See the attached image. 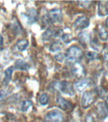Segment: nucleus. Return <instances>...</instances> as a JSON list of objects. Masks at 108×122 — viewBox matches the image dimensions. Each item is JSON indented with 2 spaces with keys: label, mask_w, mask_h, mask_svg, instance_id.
Segmentation results:
<instances>
[{
  "label": "nucleus",
  "mask_w": 108,
  "mask_h": 122,
  "mask_svg": "<svg viewBox=\"0 0 108 122\" xmlns=\"http://www.w3.org/2000/svg\"><path fill=\"white\" fill-rule=\"evenodd\" d=\"M10 93L9 90H8L7 89L2 90L0 91V99H3V98L6 97L9 93Z\"/></svg>",
  "instance_id": "a878e982"
},
{
  "label": "nucleus",
  "mask_w": 108,
  "mask_h": 122,
  "mask_svg": "<svg viewBox=\"0 0 108 122\" xmlns=\"http://www.w3.org/2000/svg\"><path fill=\"white\" fill-rule=\"evenodd\" d=\"M66 57V56L63 54V53H58V54H57V55H55V59L57 61H58V62H62L63 61H64V58Z\"/></svg>",
  "instance_id": "393cba45"
},
{
  "label": "nucleus",
  "mask_w": 108,
  "mask_h": 122,
  "mask_svg": "<svg viewBox=\"0 0 108 122\" xmlns=\"http://www.w3.org/2000/svg\"><path fill=\"white\" fill-rule=\"evenodd\" d=\"M96 99V94L92 91L85 92L81 97V106L83 108H87L92 104Z\"/></svg>",
  "instance_id": "f03ea898"
},
{
  "label": "nucleus",
  "mask_w": 108,
  "mask_h": 122,
  "mask_svg": "<svg viewBox=\"0 0 108 122\" xmlns=\"http://www.w3.org/2000/svg\"><path fill=\"white\" fill-rule=\"evenodd\" d=\"M90 80L89 79H83L78 81L76 82L75 83V88L76 91L81 92L84 91L89 85L90 84Z\"/></svg>",
  "instance_id": "9d476101"
},
{
  "label": "nucleus",
  "mask_w": 108,
  "mask_h": 122,
  "mask_svg": "<svg viewBox=\"0 0 108 122\" xmlns=\"http://www.w3.org/2000/svg\"><path fill=\"white\" fill-rule=\"evenodd\" d=\"M72 72L76 78H81L85 76V71L83 66L80 63L76 62L72 67Z\"/></svg>",
  "instance_id": "6e6552de"
},
{
  "label": "nucleus",
  "mask_w": 108,
  "mask_h": 122,
  "mask_svg": "<svg viewBox=\"0 0 108 122\" xmlns=\"http://www.w3.org/2000/svg\"><path fill=\"white\" fill-rule=\"evenodd\" d=\"M86 57L87 60L90 61H93L95 60H97L99 58V55L98 53L94 51H87L86 53Z\"/></svg>",
  "instance_id": "6ab92c4d"
},
{
  "label": "nucleus",
  "mask_w": 108,
  "mask_h": 122,
  "mask_svg": "<svg viewBox=\"0 0 108 122\" xmlns=\"http://www.w3.org/2000/svg\"><path fill=\"white\" fill-rule=\"evenodd\" d=\"M63 115L62 112L57 109L49 111L45 116L44 122H63Z\"/></svg>",
  "instance_id": "7ed1b4c3"
},
{
  "label": "nucleus",
  "mask_w": 108,
  "mask_h": 122,
  "mask_svg": "<svg viewBox=\"0 0 108 122\" xmlns=\"http://www.w3.org/2000/svg\"><path fill=\"white\" fill-rule=\"evenodd\" d=\"M96 111L100 118H106L108 116V105L104 102H99L97 105Z\"/></svg>",
  "instance_id": "423d86ee"
},
{
  "label": "nucleus",
  "mask_w": 108,
  "mask_h": 122,
  "mask_svg": "<svg viewBox=\"0 0 108 122\" xmlns=\"http://www.w3.org/2000/svg\"><path fill=\"white\" fill-rule=\"evenodd\" d=\"M28 41L25 40H19L18 41L17 43V44H16V46H17V49L18 50L20 51H24L27 48V47L28 46Z\"/></svg>",
  "instance_id": "f3484780"
},
{
  "label": "nucleus",
  "mask_w": 108,
  "mask_h": 122,
  "mask_svg": "<svg viewBox=\"0 0 108 122\" xmlns=\"http://www.w3.org/2000/svg\"><path fill=\"white\" fill-rule=\"evenodd\" d=\"M57 104L59 108L64 111H70L72 108V104L61 96H58L56 99Z\"/></svg>",
  "instance_id": "1a4fd4ad"
},
{
  "label": "nucleus",
  "mask_w": 108,
  "mask_h": 122,
  "mask_svg": "<svg viewBox=\"0 0 108 122\" xmlns=\"http://www.w3.org/2000/svg\"><path fill=\"white\" fill-rule=\"evenodd\" d=\"M99 38L102 41H106L108 38V32L105 30L104 27H101L99 30Z\"/></svg>",
  "instance_id": "aec40b11"
},
{
  "label": "nucleus",
  "mask_w": 108,
  "mask_h": 122,
  "mask_svg": "<svg viewBox=\"0 0 108 122\" xmlns=\"http://www.w3.org/2000/svg\"><path fill=\"white\" fill-rule=\"evenodd\" d=\"M90 20L86 17H80L74 23V27L76 29H83L89 25Z\"/></svg>",
  "instance_id": "0eeeda50"
},
{
  "label": "nucleus",
  "mask_w": 108,
  "mask_h": 122,
  "mask_svg": "<svg viewBox=\"0 0 108 122\" xmlns=\"http://www.w3.org/2000/svg\"><path fill=\"white\" fill-rule=\"evenodd\" d=\"M106 101H107V102H108V97H107V99H106Z\"/></svg>",
  "instance_id": "c756f323"
},
{
  "label": "nucleus",
  "mask_w": 108,
  "mask_h": 122,
  "mask_svg": "<svg viewBox=\"0 0 108 122\" xmlns=\"http://www.w3.org/2000/svg\"><path fill=\"white\" fill-rule=\"evenodd\" d=\"M47 20L51 23L59 22L63 19V13L59 9H53L47 14Z\"/></svg>",
  "instance_id": "39448f33"
},
{
  "label": "nucleus",
  "mask_w": 108,
  "mask_h": 122,
  "mask_svg": "<svg viewBox=\"0 0 108 122\" xmlns=\"http://www.w3.org/2000/svg\"><path fill=\"white\" fill-rule=\"evenodd\" d=\"M86 122H93L92 118V117H91V116H87V120H86Z\"/></svg>",
  "instance_id": "cd10ccee"
},
{
  "label": "nucleus",
  "mask_w": 108,
  "mask_h": 122,
  "mask_svg": "<svg viewBox=\"0 0 108 122\" xmlns=\"http://www.w3.org/2000/svg\"><path fill=\"white\" fill-rule=\"evenodd\" d=\"M77 3L80 6L83 8H89L92 3V2L90 1H78Z\"/></svg>",
  "instance_id": "5701e85b"
},
{
  "label": "nucleus",
  "mask_w": 108,
  "mask_h": 122,
  "mask_svg": "<svg viewBox=\"0 0 108 122\" xmlns=\"http://www.w3.org/2000/svg\"><path fill=\"white\" fill-rule=\"evenodd\" d=\"M55 88L60 90L63 93L70 95H74V90L72 83L67 81H63L59 83H56Z\"/></svg>",
  "instance_id": "20e7f679"
},
{
  "label": "nucleus",
  "mask_w": 108,
  "mask_h": 122,
  "mask_svg": "<svg viewBox=\"0 0 108 122\" xmlns=\"http://www.w3.org/2000/svg\"><path fill=\"white\" fill-rule=\"evenodd\" d=\"M78 40L83 46L87 45L90 41V36L87 32H81L78 34Z\"/></svg>",
  "instance_id": "4468645a"
},
{
  "label": "nucleus",
  "mask_w": 108,
  "mask_h": 122,
  "mask_svg": "<svg viewBox=\"0 0 108 122\" xmlns=\"http://www.w3.org/2000/svg\"><path fill=\"white\" fill-rule=\"evenodd\" d=\"M62 40L63 41L68 43L72 41V40H73V36H72V34H68V33L64 34L62 35Z\"/></svg>",
  "instance_id": "b1692460"
},
{
  "label": "nucleus",
  "mask_w": 108,
  "mask_h": 122,
  "mask_svg": "<svg viewBox=\"0 0 108 122\" xmlns=\"http://www.w3.org/2000/svg\"><path fill=\"white\" fill-rule=\"evenodd\" d=\"M14 71V67L11 66L7 68L4 71V78L3 79V84L4 85H7L11 80V76Z\"/></svg>",
  "instance_id": "f8f14e48"
},
{
  "label": "nucleus",
  "mask_w": 108,
  "mask_h": 122,
  "mask_svg": "<svg viewBox=\"0 0 108 122\" xmlns=\"http://www.w3.org/2000/svg\"><path fill=\"white\" fill-rule=\"evenodd\" d=\"M26 17H27L28 22L30 24L34 22L35 21H36L37 17V13L36 10L34 9V8L29 10L26 14Z\"/></svg>",
  "instance_id": "2eb2a0df"
},
{
  "label": "nucleus",
  "mask_w": 108,
  "mask_h": 122,
  "mask_svg": "<svg viewBox=\"0 0 108 122\" xmlns=\"http://www.w3.org/2000/svg\"><path fill=\"white\" fill-rule=\"evenodd\" d=\"M56 30H54L52 28L47 29V30H45V32H44L42 35V40L44 41H49L52 37L56 36Z\"/></svg>",
  "instance_id": "ddd939ff"
},
{
  "label": "nucleus",
  "mask_w": 108,
  "mask_h": 122,
  "mask_svg": "<svg viewBox=\"0 0 108 122\" xmlns=\"http://www.w3.org/2000/svg\"><path fill=\"white\" fill-rule=\"evenodd\" d=\"M63 44L60 41H55L51 44L49 49H50L51 51L54 52V51L61 50L63 48Z\"/></svg>",
  "instance_id": "a211bd4d"
},
{
  "label": "nucleus",
  "mask_w": 108,
  "mask_h": 122,
  "mask_svg": "<svg viewBox=\"0 0 108 122\" xmlns=\"http://www.w3.org/2000/svg\"><path fill=\"white\" fill-rule=\"evenodd\" d=\"M83 52L79 47L76 46H72L67 50L66 54V61L70 62H73L81 59Z\"/></svg>",
  "instance_id": "f257e3e1"
},
{
  "label": "nucleus",
  "mask_w": 108,
  "mask_h": 122,
  "mask_svg": "<svg viewBox=\"0 0 108 122\" xmlns=\"http://www.w3.org/2000/svg\"><path fill=\"white\" fill-rule=\"evenodd\" d=\"M15 67L20 70H27L29 68V65L27 62L22 59H17L15 63Z\"/></svg>",
  "instance_id": "dca6fc26"
},
{
  "label": "nucleus",
  "mask_w": 108,
  "mask_h": 122,
  "mask_svg": "<svg viewBox=\"0 0 108 122\" xmlns=\"http://www.w3.org/2000/svg\"><path fill=\"white\" fill-rule=\"evenodd\" d=\"M32 101H23L21 104V111L22 112H25L28 110V109L32 106Z\"/></svg>",
  "instance_id": "412c9836"
},
{
  "label": "nucleus",
  "mask_w": 108,
  "mask_h": 122,
  "mask_svg": "<svg viewBox=\"0 0 108 122\" xmlns=\"http://www.w3.org/2000/svg\"><path fill=\"white\" fill-rule=\"evenodd\" d=\"M106 26H107L108 27V18H107V19H106Z\"/></svg>",
  "instance_id": "c85d7f7f"
},
{
  "label": "nucleus",
  "mask_w": 108,
  "mask_h": 122,
  "mask_svg": "<svg viewBox=\"0 0 108 122\" xmlns=\"http://www.w3.org/2000/svg\"><path fill=\"white\" fill-rule=\"evenodd\" d=\"M3 45V38L1 36V34H0V47H1Z\"/></svg>",
  "instance_id": "bb28decb"
},
{
  "label": "nucleus",
  "mask_w": 108,
  "mask_h": 122,
  "mask_svg": "<svg viewBox=\"0 0 108 122\" xmlns=\"http://www.w3.org/2000/svg\"><path fill=\"white\" fill-rule=\"evenodd\" d=\"M98 14L102 17L108 15V1H104L99 3Z\"/></svg>",
  "instance_id": "9b49d317"
},
{
  "label": "nucleus",
  "mask_w": 108,
  "mask_h": 122,
  "mask_svg": "<svg viewBox=\"0 0 108 122\" xmlns=\"http://www.w3.org/2000/svg\"><path fill=\"white\" fill-rule=\"evenodd\" d=\"M39 102L42 106H45L49 102V96L47 93H42L39 98Z\"/></svg>",
  "instance_id": "4be33fe9"
}]
</instances>
